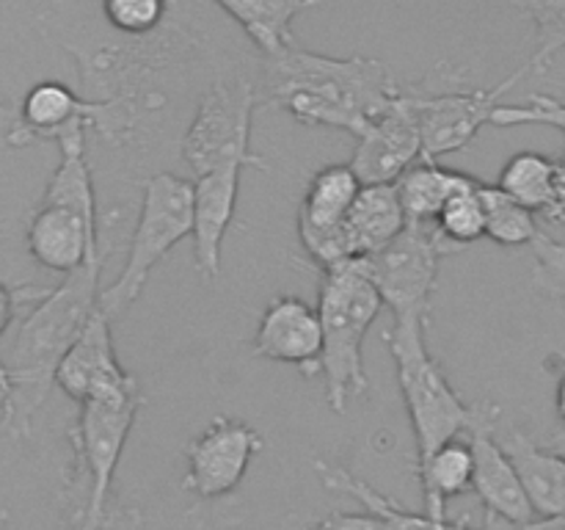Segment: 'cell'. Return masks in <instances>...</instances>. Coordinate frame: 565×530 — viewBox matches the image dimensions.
Returning <instances> with one entry per match:
<instances>
[{
    "instance_id": "obj_1",
    "label": "cell",
    "mask_w": 565,
    "mask_h": 530,
    "mask_svg": "<svg viewBox=\"0 0 565 530\" xmlns=\"http://www.w3.org/2000/svg\"><path fill=\"white\" fill-rule=\"evenodd\" d=\"M257 86L259 103L287 110L301 125L334 127L356 138L401 92L384 61L334 59L298 47L268 55Z\"/></svg>"
},
{
    "instance_id": "obj_2",
    "label": "cell",
    "mask_w": 565,
    "mask_h": 530,
    "mask_svg": "<svg viewBox=\"0 0 565 530\" xmlns=\"http://www.w3.org/2000/svg\"><path fill=\"white\" fill-rule=\"evenodd\" d=\"M110 252L114 248H105L75 274L64 276L61 285L50 287L47 296L33 304L17 326L9 357H3L17 390L14 436L31 434L33 417L47 401L61 362L99 309V274Z\"/></svg>"
},
{
    "instance_id": "obj_3",
    "label": "cell",
    "mask_w": 565,
    "mask_h": 530,
    "mask_svg": "<svg viewBox=\"0 0 565 530\" xmlns=\"http://www.w3.org/2000/svg\"><path fill=\"white\" fill-rule=\"evenodd\" d=\"M381 309L384 301L362 259L323 271L318 312L323 324L326 401L331 412L345 414L353 398L370 390L362 346Z\"/></svg>"
},
{
    "instance_id": "obj_4",
    "label": "cell",
    "mask_w": 565,
    "mask_h": 530,
    "mask_svg": "<svg viewBox=\"0 0 565 530\" xmlns=\"http://www.w3.org/2000/svg\"><path fill=\"white\" fill-rule=\"evenodd\" d=\"M384 342L395 359L397 386L412 420L417 439V467L428 462L439 447L458 439L478 420L480 406L461 401L456 386L425 342V324L419 320H392Z\"/></svg>"
},
{
    "instance_id": "obj_5",
    "label": "cell",
    "mask_w": 565,
    "mask_h": 530,
    "mask_svg": "<svg viewBox=\"0 0 565 530\" xmlns=\"http://www.w3.org/2000/svg\"><path fill=\"white\" fill-rule=\"evenodd\" d=\"M188 235H193V182L169 171L152 174L143 182L141 210L125 268L99 293L103 312L114 320L136 304L160 259Z\"/></svg>"
},
{
    "instance_id": "obj_6",
    "label": "cell",
    "mask_w": 565,
    "mask_h": 530,
    "mask_svg": "<svg viewBox=\"0 0 565 530\" xmlns=\"http://www.w3.org/2000/svg\"><path fill=\"white\" fill-rule=\"evenodd\" d=\"M259 105V86L248 75L232 72L210 81L182 132L180 155L196 177L215 169H268L252 149V121Z\"/></svg>"
},
{
    "instance_id": "obj_7",
    "label": "cell",
    "mask_w": 565,
    "mask_h": 530,
    "mask_svg": "<svg viewBox=\"0 0 565 530\" xmlns=\"http://www.w3.org/2000/svg\"><path fill=\"white\" fill-rule=\"evenodd\" d=\"M456 252L461 248L447 241L436 224H406L395 241L362 259V265L384 307L392 309V320L428 326L441 259Z\"/></svg>"
},
{
    "instance_id": "obj_8",
    "label": "cell",
    "mask_w": 565,
    "mask_h": 530,
    "mask_svg": "<svg viewBox=\"0 0 565 530\" xmlns=\"http://www.w3.org/2000/svg\"><path fill=\"white\" fill-rule=\"evenodd\" d=\"M77 406L81 412L70 431L72 451H75L70 491H81L88 497L83 500L88 513H103L114 497L110 486H114L127 436L143 406V392L138 386L119 395L92 398Z\"/></svg>"
},
{
    "instance_id": "obj_9",
    "label": "cell",
    "mask_w": 565,
    "mask_h": 530,
    "mask_svg": "<svg viewBox=\"0 0 565 530\" xmlns=\"http://www.w3.org/2000/svg\"><path fill=\"white\" fill-rule=\"evenodd\" d=\"M527 75V66H519L513 75L489 88H403L423 136V160H439L441 155L469 147L483 125H491V116L502 105V97Z\"/></svg>"
},
{
    "instance_id": "obj_10",
    "label": "cell",
    "mask_w": 565,
    "mask_h": 530,
    "mask_svg": "<svg viewBox=\"0 0 565 530\" xmlns=\"http://www.w3.org/2000/svg\"><path fill=\"white\" fill-rule=\"evenodd\" d=\"M263 447L265 439L254 425L218 414L202 434L188 442V473L182 486L202 500H218L241 486L248 464Z\"/></svg>"
},
{
    "instance_id": "obj_11",
    "label": "cell",
    "mask_w": 565,
    "mask_h": 530,
    "mask_svg": "<svg viewBox=\"0 0 565 530\" xmlns=\"http://www.w3.org/2000/svg\"><path fill=\"white\" fill-rule=\"evenodd\" d=\"M419 160H423V136L401 88L390 108L375 116L373 125L356 138L351 166L362 186H390Z\"/></svg>"
},
{
    "instance_id": "obj_12",
    "label": "cell",
    "mask_w": 565,
    "mask_h": 530,
    "mask_svg": "<svg viewBox=\"0 0 565 530\" xmlns=\"http://www.w3.org/2000/svg\"><path fill=\"white\" fill-rule=\"evenodd\" d=\"M252 353L292 364L307 379L323 373V324L318 307L298 296H276L259 318Z\"/></svg>"
},
{
    "instance_id": "obj_13",
    "label": "cell",
    "mask_w": 565,
    "mask_h": 530,
    "mask_svg": "<svg viewBox=\"0 0 565 530\" xmlns=\"http://www.w3.org/2000/svg\"><path fill=\"white\" fill-rule=\"evenodd\" d=\"M500 420L502 412L497 403H480L478 420L467 431L475 456V495L483 500L489 513H497L513 524H527L539 517L530 506L516 467L497 439Z\"/></svg>"
},
{
    "instance_id": "obj_14",
    "label": "cell",
    "mask_w": 565,
    "mask_h": 530,
    "mask_svg": "<svg viewBox=\"0 0 565 530\" xmlns=\"http://www.w3.org/2000/svg\"><path fill=\"white\" fill-rule=\"evenodd\" d=\"M28 252L42 268L55 274H75L81 265L97 257L105 248H116L114 237L108 243L99 232V219L83 215L66 204L39 202L28 221Z\"/></svg>"
},
{
    "instance_id": "obj_15",
    "label": "cell",
    "mask_w": 565,
    "mask_h": 530,
    "mask_svg": "<svg viewBox=\"0 0 565 530\" xmlns=\"http://www.w3.org/2000/svg\"><path fill=\"white\" fill-rule=\"evenodd\" d=\"M55 384L75 403L138 390L136 375L125 370V364L116 357L110 318L103 312V307L94 312L83 335L64 357L55 373Z\"/></svg>"
},
{
    "instance_id": "obj_16",
    "label": "cell",
    "mask_w": 565,
    "mask_h": 530,
    "mask_svg": "<svg viewBox=\"0 0 565 530\" xmlns=\"http://www.w3.org/2000/svg\"><path fill=\"white\" fill-rule=\"evenodd\" d=\"M408 219L397 197L395 182L390 186H362L351 213L334 232V241L329 246L323 271L334 265L353 263V259H367L375 252L395 241L406 230Z\"/></svg>"
},
{
    "instance_id": "obj_17",
    "label": "cell",
    "mask_w": 565,
    "mask_h": 530,
    "mask_svg": "<svg viewBox=\"0 0 565 530\" xmlns=\"http://www.w3.org/2000/svg\"><path fill=\"white\" fill-rule=\"evenodd\" d=\"M359 191H362V180L351 163L323 166L309 180L307 193L301 199V210H298V237L320 271L329 257L334 232L351 213Z\"/></svg>"
},
{
    "instance_id": "obj_18",
    "label": "cell",
    "mask_w": 565,
    "mask_h": 530,
    "mask_svg": "<svg viewBox=\"0 0 565 530\" xmlns=\"http://www.w3.org/2000/svg\"><path fill=\"white\" fill-rule=\"evenodd\" d=\"M241 171L237 166L215 169L193 182V259L204 282L221 276V246L235 221Z\"/></svg>"
},
{
    "instance_id": "obj_19",
    "label": "cell",
    "mask_w": 565,
    "mask_h": 530,
    "mask_svg": "<svg viewBox=\"0 0 565 530\" xmlns=\"http://www.w3.org/2000/svg\"><path fill=\"white\" fill-rule=\"evenodd\" d=\"M92 103L61 81L33 83L22 97L17 121L3 132L6 147H25L31 141H58L72 125L88 121Z\"/></svg>"
},
{
    "instance_id": "obj_20",
    "label": "cell",
    "mask_w": 565,
    "mask_h": 530,
    "mask_svg": "<svg viewBox=\"0 0 565 530\" xmlns=\"http://www.w3.org/2000/svg\"><path fill=\"white\" fill-rule=\"evenodd\" d=\"M497 439L516 467L535 517H565V458L552 447H541L522 428L508 425Z\"/></svg>"
},
{
    "instance_id": "obj_21",
    "label": "cell",
    "mask_w": 565,
    "mask_h": 530,
    "mask_svg": "<svg viewBox=\"0 0 565 530\" xmlns=\"http://www.w3.org/2000/svg\"><path fill=\"white\" fill-rule=\"evenodd\" d=\"M243 28L254 47L268 59L296 47L292 20L301 11L315 9L320 0H213Z\"/></svg>"
},
{
    "instance_id": "obj_22",
    "label": "cell",
    "mask_w": 565,
    "mask_h": 530,
    "mask_svg": "<svg viewBox=\"0 0 565 530\" xmlns=\"http://www.w3.org/2000/svg\"><path fill=\"white\" fill-rule=\"evenodd\" d=\"M478 177L439 166V160H419L395 182L397 197L406 210L408 224H436L441 208L463 188H472Z\"/></svg>"
},
{
    "instance_id": "obj_23",
    "label": "cell",
    "mask_w": 565,
    "mask_h": 530,
    "mask_svg": "<svg viewBox=\"0 0 565 530\" xmlns=\"http://www.w3.org/2000/svg\"><path fill=\"white\" fill-rule=\"evenodd\" d=\"M315 473H318L320 484L326 489L337 491V495H348L356 502H362L370 513L384 519L390 524V530H452L450 519H434L430 513H417L414 508L401 506L390 495L375 489L373 484L348 473L345 467H337V464L320 462L318 458L315 462Z\"/></svg>"
},
{
    "instance_id": "obj_24",
    "label": "cell",
    "mask_w": 565,
    "mask_h": 530,
    "mask_svg": "<svg viewBox=\"0 0 565 530\" xmlns=\"http://www.w3.org/2000/svg\"><path fill=\"white\" fill-rule=\"evenodd\" d=\"M417 478L425 495V513L434 519H447L445 502L450 497L475 491L472 445L461 439L447 442L428 462L419 464Z\"/></svg>"
},
{
    "instance_id": "obj_25",
    "label": "cell",
    "mask_w": 565,
    "mask_h": 530,
    "mask_svg": "<svg viewBox=\"0 0 565 530\" xmlns=\"http://www.w3.org/2000/svg\"><path fill=\"white\" fill-rule=\"evenodd\" d=\"M555 174L557 160L541 152H516L502 166L497 186L535 215H546L555 208Z\"/></svg>"
},
{
    "instance_id": "obj_26",
    "label": "cell",
    "mask_w": 565,
    "mask_h": 530,
    "mask_svg": "<svg viewBox=\"0 0 565 530\" xmlns=\"http://www.w3.org/2000/svg\"><path fill=\"white\" fill-rule=\"evenodd\" d=\"M480 199H483L486 210V237L494 241L497 246H530L541 235L533 210L508 197L500 186L480 182Z\"/></svg>"
},
{
    "instance_id": "obj_27",
    "label": "cell",
    "mask_w": 565,
    "mask_h": 530,
    "mask_svg": "<svg viewBox=\"0 0 565 530\" xmlns=\"http://www.w3.org/2000/svg\"><path fill=\"white\" fill-rule=\"evenodd\" d=\"M180 6L182 0H99L103 20L108 22L110 31L130 39L163 31L174 20Z\"/></svg>"
},
{
    "instance_id": "obj_28",
    "label": "cell",
    "mask_w": 565,
    "mask_h": 530,
    "mask_svg": "<svg viewBox=\"0 0 565 530\" xmlns=\"http://www.w3.org/2000/svg\"><path fill=\"white\" fill-rule=\"evenodd\" d=\"M524 14L535 25V53L530 55V75H544L565 50V0H524Z\"/></svg>"
},
{
    "instance_id": "obj_29",
    "label": "cell",
    "mask_w": 565,
    "mask_h": 530,
    "mask_svg": "<svg viewBox=\"0 0 565 530\" xmlns=\"http://www.w3.org/2000/svg\"><path fill=\"white\" fill-rule=\"evenodd\" d=\"M436 226L441 230V235L450 243H456L458 248H467L469 243H478L480 237H486V210L483 199H480V180L472 188H463L458 191L450 202L441 208Z\"/></svg>"
},
{
    "instance_id": "obj_30",
    "label": "cell",
    "mask_w": 565,
    "mask_h": 530,
    "mask_svg": "<svg viewBox=\"0 0 565 530\" xmlns=\"http://www.w3.org/2000/svg\"><path fill=\"white\" fill-rule=\"evenodd\" d=\"M533 285L544 293L546 298H565V241L541 232L533 243Z\"/></svg>"
},
{
    "instance_id": "obj_31",
    "label": "cell",
    "mask_w": 565,
    "mask_h": 530,
    "mask_svg": "<svg viewBox=\"0 0 565 530\" xmlns=\"http://www.w3.org/2000/svg\"><path fill=\"white\" fill-rule=\"evenodd\" d=\"M494 127H519V125H550L565 132V99L550 94H533L524 105H500L491 116Z\"/></svg>"
},
{
    "instance_id": "obj_32",
    "label": "cell",
    "mask_w": 565,
    "mask_h": 530,
    "mask_svg": "<svg viewBox=\"0 0 565 530\" xmlns=\"http://www.w3.org/2000/svg\"><path fill=\"white\" fill-rule=\"evenodd\" d=\"M141 528V513L138 508L125 506L116 497L105 506L103 513H88L83 506V497H70L66 508V530H138Z\"/></svg>"
},
{
    "instance_id": "obj_33",
    "label": "cell",
    "mask_w": 565,
    "mask_h": 530,
    "mask_svg": "<svg viewBox=\"0 0 565 530\" xmlns=\"http://www.w3.org/2000/svg\"><path fill=\"white\" fill-rule=\"evenodd\" d=\"M50 287H36V285H9V282H0V340L6 337V331L14 326L20 309L33 307L36 301H42L47 296Z\"/></svg>"
},
{
    "instance_id": "obj_34",
    "label": "cell",
    "mask_w": 565,
    "mask_h": 530,
    "mask_svg": "<svg viewBox=\"0 0 565 530\" xmlns=\"http://www.w3.org/2000/svg\"><path fill=\"white\" fill-rule=\"evenodd\" d=\"M301 530H390V524L375 513H329L320 522L307 524Z\"/></svg>"
},
{
    "instance_id": "obj_35",
    "label": "cell",
    "mask_w": 565,
    "mask_h": 530,
    "mask_svg": "<svg viewBox=\"0 0 565 530\" xmlns=\"http://www.w3.org/2000/svg\"><path fill=\"white\" fill-rule=\"evenodd\" d=\"M14 412H17L14 379H11V370L9 364H6V359L0 357V428L11 431V425H14Z\"/></svg>"
},
{
    "instance_id": "obj_36",
    "label": "cell",
    "mask_w": 565,
    "mask_h": 530,
    "mask_svg": "<svg viewBox=\"0 0 565 530\" xmlns=\"http://www.w3.org/2000/svg\"><path fill=\"white\" fill-rule=\"evenodd\" d=\"M550 224H565V158L557 160L555 174V208L544 215Z\"/></svg>"
},
{
    "instance_id": "obj_37",
    "label": "cell",
    "mask_w": 565,
    "mask_h": 530,
    "mask_svg": "<svg viewBox=\"0 0 565 530\" xmlns=\"http://www.w3.org/2000/svg\"><path fill=\"white\" fill-rule=\"evenodd\" d=\"M522 530H565V517H539L522 524Z\"/></svg>"
},
{
    "instance_id": "obj_38",
    "label": "cell",
    "mask_w": 565,
    "mask_h": 530,
    "mask_svg": "<svg viewBox=\"0 0 565 530\" xmlns=\"http://www.w3.org/2000/svg\"><path fill=\"white\" fill-rule=\"evenodd\" d=\"M555 406H557V414H561V420H565V373L561 375V381H557Z\"/></svg>"
},
{
    "instance_id": "obj_39",
    "label": "cell",
    "mask_w": 565,
    "mask_h": 530,
    "mask_svg": "<svg viewBox=\"0 0 565 530\" xmlns=\"http://www.w3.org/2000/svg\"><path fill=\"white\" fill-rule=\"evenodd\" d=\"M550 447H552V451L557 453V456H563V458H565V434H557L555 439L550 442Z\"/></svg>"
},
{
    "instance_id": "obj_40",
    "label": "cell",
    "mask_w": 565,
    "mask_h": 530,
    "mask_svg": "<svg viewBox=\"0 0 565 530\" xmlns=\"http://www.w3.org/2000/svg\"><path fill=\"white\" fill-rule=\"evenodd\" d=\"M193 530H204V524H202V522H196V528H193Z\"/></svg>"
},
{
    "instance_id": "obj_41",
    "label": "cell",
    "mask_w": 565,
    "mask_h": 530,
    "mask_svg": "<svg viewBox=\"0 0 565 530\" xmlns=\"http://www.w3.org/2000/svg\"><path fill=\"white\" fill-rule=\"evenodd\" d=\"M0 147H6V144H3V132H0Z\"/></svg>"
}]
</instances>
